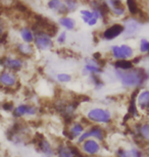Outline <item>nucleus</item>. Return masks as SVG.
Wrapping results in <instances>:
<instances>
[{"label": "nucleus", "mask_w": 149, "mask_h": 157, "mask_svg": "<svg viewBox=\"0 0 149 157\" xmlns=\"http://www.w3.org/2000/svg\"><path fill=\"white\" fill-rule=\"evenodd\" d=\"M115 75L120 82L123 87L127 89H140L148 80L147 71L142 67H133L131 70H116Z\"/></svg>", "instance_id": "f257e3e1"}, {"label": "nucleus", "mask_w": 149, "mask_h": 157, "mask_svg": "<svg viewBox=\"0 0 149 157\" xmlns=\"http://www.w3.org/2000/svg\"><path fill=\"white\" fill-rule=\"evenodd\" d=\"M112 112L107 108L95 106L91 107L86 112V118L91 124L105 125L112 122Z\"/></svg>", "instance_id": "f03ea898"}, {"label": "nucleus", "mask_w": 149, "mask_h": 157, "mask_svg": "<svg viewBox=\"0 0 149 157\" xmlns=\"http://www.w3.org/2000/svg\"><path fill=\"white\" fill-rule=\"evenodd\" d=\"M107 135H106V130L103 128V127H101L99 124H91L87 130L84 131V133L81 135L80 137L76 140V142L79 145H81L84 141H86L88 139H95L98 142H103L106 139Z\"/></svg>", "instance_id": "7ed1b4c3"}, {"label": "nucleus", "mask_w": 149, "mask_h": 157, "mask_svg": "<svg viewBox=\"0 0 149 157\" xmlns=\"http://www.w3.org/2000/svg\"><path fill=\"white\" fill-rule=\"evenodd\" d=\"M34 145L37 147V150L44 157H54L56 155L55 148L53 147L51 142L47 139L46 137H44L43 135H35L33 138Z\"/></svg>", "instance_id": "20e7f679"}, {"label": "nucleus", "mask_w": 149, "mask_h": 157, "mask_svg": "<svg viewBox=\"0 0 149 157\" xmlns=\"http://www.w3.org/2000/svg\"><path fill=\"white\" fill-rule=\"evenodd\" d=\"M56 157H85L81 149L78 146L69 142H61L56 145L55 147Z\"/></svg>", "instance_id": "39448f33"}, {"label": "nucleus", "mask_w": 149, "mask_h": 157, "mask_svg": "<svg viewBox=\"0 0 149 157\" xmlns=\"http://www.w3.org/2000/svg\"><path fill=\"white\" fill-rule=\"evenodd\" d=\"M15 119H22L24 117H33L39 113V108L34 103H22L15 106L11 112Z\"/></svg>", "instance_id": "423d86ee"}, {"label": "nucleus", "mask_w": 149, "mask_h": 157, "mask_svg": "<svg viewBox=\"0 0 149 157\" xmlns=\"http://www.w3.org/2000/svg\"><path fill=\"white\" fill-rule=\"evenodd\" d=\"M18 84V77L14 71L3 70L0 71V90L12 91L15 90Z\"/></svg>", "instance_id": "0eeeda50"}, {"label": "nucleus", "mask_w": 149, "mask_h": 157, "mask_svg": "<svg viewBox=\"0 0 149 157\" xmlns=\"http://www.w3.org/2000/svg\"><path fill=\"white\" fill-rule=\"evenodd\" d=\"M86 130V125H85L81 121H72L71 124H68V128L65 132L66 135V139L69 141H74L77 140L82 134L84 133V131Z\"/></svg>", "instance_id": "6e6552de"}, {"label": "nucleus", "mask_w": 149, "mask_h": 157, "mask_svg": "<svg viewBox=\"0 0 149 157\" xmlns=\"http://www.w3.org/2000/svg\"><path fill=\"white\" fill-rule=\"evenodd\" d=\"M0 65L4 70L18 73L24 67L23 59L20 57H10V56H1L0 57Z\"/></svg>", "instance_id": "1a4fd4ad"}, {"label": "nucleus", "mask_w": 149, "mask_h": 157, "mask_svg": "<svg viewBox=\"0 0 149 157\" xmlns=\"http://www.w3.org/2000/svg\"><path fill=\"white\" fill-rule=\"evenodd\" d=\"M81 151L85 156H96L101 152V144L95 139H88L80 145Z\"/></svg>", "instance_id": "9d476101"}, {"label": "nucleus", "mask_w": 149, "mask_h": 157, "mask_svg": "<svg viewBox=\"0 0 149 157\" xmlns=\"http://www.w3.org/2000/svg\"><path fill=\"white\" fill-rule=\"evenodd\" d=\"M34 43L36 48L39 50H47L53 47L51 37L42 31L34 32Z\"/></svg>", "instance_id": "9b49d317"}, {"label": "nucleus", "mask_w": 149, "mask_h": 157, "mask_svg": "<svg viewBox=\"0 0 149 157\" xmlns=\"http://www.w3.org/2000/svg\"><path fill=\"white\" fill-rule=\"evenodd\" d=\"M112 55L113 58H116V60H125V59L131 58L134 51H133L132 47L126 44L123 45H113L112 47Z\"/></svg>", "instance_id": "f8f14e48"}, {"label": "nucleus", "mask_w": 149, "mask_h": 157, "mask_svg": "<svg viewBox=\"0 0 149 157\" xmlns=\"http://www.w3.org/2000/svg\"><path fill=\"white\" fill-rule=\"evenodd\" d=\"M136 105H137L139 112L149 111V90H138L137 95H136Z\"/></svg>", "instance_id": "ddd939ff"}, {"label": "nucleus", "mask_w": 149, "mask_h": 157, "mask_svg": "<svg viewBox=\"0 0 149 157\" xmlns=\"http://www.w3.org/2000/svg\"><path fill=\"white\" fill-rule=\"evenodd\" d=\"M102 73V67L95 59H86V63L82 71L84 76H93V75H99Z\"/></svg>", "instance_id": "4468645a"}, {"label": "nucleus", "mask_w": 149, "mask_h": 157, "mask_svg": "<svg viewBox=\"0 0 149 157\" xmlns=\"http://www.w3.org/2000/svg\"><path fill=\"white\" fill-rule=\"evenodd\" d=\"M125 31V28H124L123 25L120 24H115L112 26H110L109 28L103 32V38L107 40V41H110V40H113L116 38H118L120 35H122Z\"/></svg>", "instance_id": "2eb2a0df"}, {"label": "nucleus", "mask_w": 149, "mask_h": 157, "mask_svg": "<svg viewBox=\"0 0 149 157\" xmlns=\"http://www.w3.org/2000/svg\"><path fill=\"white\" fill-rule=\"evenodd\" d=\"M124 28H125V31H124L125 36L129 38V37L135 36L138 33L139 29H140V23L135 18H128L124 24Z\"/></svg>", "instance_id": "dca6fc26"}, {"label": "nucleus", "mask_w": 149, "mask_h": 157, "mask_svg": "<svg viewBox=\"0 0 149 157\" xmlns=\"http://www.w3.org/2000/svg\"><path fill=\"white\" fill-rule=\"evenodd\" d=\"M81 14H82V18L85 23H87L89 26H94L96 25L98 18L100 17L99 12L97 10H93V11H89V10H81Z\"/></svg>", "instance_id": "f3484780"}, {"label": "nucleus", "mask_w": 149, "mask_h": 157, "mask_svg": "<svg viewBox=\"0 0 149 157\" xmlns=\"http://www.w3.org/2000/svg\"><path fill=\"white\" fill-rule=\"evenodd\" d=\"M15 50L23 57H31L34 54L33 46L28 43H18L15 47Z\"/></svg>", "instance_id": "a211bd4d"}, {"label": "nucleus", "mask_w": 149, "mask_h": 157, "mask_svg": "<svg viewBox=\"0 0 149 157\" xmlns=\"http://www.w3.org/2000/svg\"><path fill=\"white\" fill-rule=\"evenodd\" d=\"M107 4L110 8H112V10L115 12L116 15H120L124 14V12H125V5L123 4L122 1H116V0H108V1H106Z\"/></svg>", "instance_id": "6ab92c4d"}, {"label": "nucleus", "mask_w": 149, "mask_h": 157, "mask_svg": "<svg viewBox=\"0 0 149 157\" xmlns=\"http://www.w3.org/2000/svg\"><path fill=\"white\" fill-rule=\"evenodd\" d=\"M48 7L52 10H56L60 14H65L69 11L68 7L60 0H50L48 2Z\"/></svg>", "instance_id": "aec40b11"}, {"label": "nucleus", "mask_w": 149, "mask_h": 157, "mask_svg": "<svg viewBox=\"0 0 149 157\" xmlns=\"http://www.w3.org/2000/svg\"><path fill=\"white\" fill-rule=\"evenodd\" d=\"M112 65L116 70H120V71L131 70V68L134 67V63L132 62V60H129V59H125V60H116L112 63Z\"/></svg>", "instance_id": "412c9836"}, {"label": "nucleus", "mask_w": 149, "mask_h": 157, "mask_svg": "<svg viewBox=\"0 0 149 157\" xmlns=\"http://www.w3.org/2000/svg\"><path fill=\"white\" fill-rule=\"evenodd\" d=\"M20 34H21V38L23 39L24 43L30 44L32 42H34L33 31H32L31 29H29V28H23V29H21Z\"/></svg>", "instance_id": "4be33fe9"}, {"label": "nucleus", "mask_w": 149, "mask_h": 157, "mask_svg": "<svg viewBox=\"0 0 149 157\" xmlns=\"http://www.w3.org/2000/svg\"><path fill=\"white\" fill-rule=\"evenodd\" d=\"M59 25L65 28V29L71 31V30H74V28L76 26V21L71 17H63L59 18Z\"/></svg>", "instance_id": "5701e85b"}, {"label": "nucleus", "mask_w": 149, "mask_h": 157, "mask_svg": "<svg viewBox=\"0 0 149 157\" xmlns=\"http://www.w3.org/2000/svg\"><path fill=\"white\" fill-rule=\"evenodd\" d=\"M73 78L69 74L66 73H60L56 75V81L60 84H68L69 82H72Z\"/></svg>", "instance_id": "b1692460"}, {"label": "nucleus", "mask_w": 149, "mask_h": 157, "mask_svg": "<svg viewBox=\"0 0 149 157\" xmlns=\"http://www.w3.org/2000/svg\"><path fill=\"white\" fill-rule=\"evenodd\" d=\"M127 5H128L129 10L133 15H136L140 10L137 4V0H127Z\"/></svg>", "instance_id": "393cba45"}, {"label": "nucleus", "mask_w": 149, "mask_h": 157, "mask_svg": "<svg viewBox=\"0 0 149 157\" xmlns=\"http://www.w3.org/2000/svg\"><path fill=\"white\" fill-rule=\"evenodd\" d=\"M90 81L92 82L93 86L96 88V89H101L104 86V83L102 82V80L100 78L99 75H93V76H90Z\"/></svg>", "instance_id": "a878e982"}, {"label": "nucleus", "mask_w": 149, "mask_h": 157, "mask_svg": "<svg viewBox=\"0 0 149 157\" xmlns=\"http://www.w3.org/2000/svg\"><path fill=\"white\" fill-rule=\"evenodd\" d=\"M129 152L131 157H144V151L137 146L129 148Z\"/></svg>", "instance_id": "bb28decb"}, {"label": "nucleus", "mask_w": 149, "mask_h": 157, "mask_svg": "<svg viewBox=\"0 0 149 157\" xmlns=\"http://www.w3.org/2000/svg\"><path fill=\"white\" fill-rule=\"evenodd\" d=\"M115 157H131V155H130L129 149L119 147L115 150Z\"/></svg>", "instance_id": "cd10ccee"}, {"label": "nucleus", "mask_w": 149, "mask_h": 157, "mask_svg": "<svg viewBox=\"0 0 149 157\" xmlns=\"http://www.w3.org/2000/svg\"><path fill=\"white\" fill-rule=\"evenodd\" d=\"M14 102H3L2 103V105H1V109L3 111H6V112H12L14 111Z\"/></svg>", "instance_id": "c85d7f7f"}, {"label": "nucleus", "mask_w": 149, "mask_h": 157, "mask_svg": "<svg viewBox=\"0 0 149 157\" xmlns=\"http://www.w3.org/2000/svg\"><path fill=\"white\" fill-rule=\"evenodd\" d=\"M140 51L142 53H149V41L142 39L140 41Z\"/></svg>", "instance_id": "c756f323"}, {"label": "nucleus", "mask_w": 149, "mask_h": 157, "mask_svg": "<svg viewBox=\"0 0 149 157\" xmlns=\"http://www.w3.org/2000/svg\"><path fill=\"white\" fill-rule=\"evenodd\" d=\"M139 15V23H146V21H149V15L146 12L142 11V10H139V12L137 13Z\"/></svg>", "instance_id": "7c9ffc66"}, {"label": "nucleus", "mask_w": 149, "mask_h": 157, "mask_svg": "<svg viewBox=\"0 0 149 157\" xmlns=\"http://www.w3.org/2000/svg\"><path fill=\"white\" fill-rule=\"evenodd\" d=\"M65 6L68 7L69 11L75 10L76 7H77V3H76V0H65Z\"/></svg>", "instance_id": "2f4dec72"}, {"label": "nucleus", "mask_w": 149, "mask_h": 157, "mask_svg": "<svg viewBox=\"0 0 149 157\" xmlns=\"http://www.w3.org/2000/svg\"><path fill=\"white\" fill-rule=\"evenodd\" d=\"M66 41V33L65 32H61L57 36V43L59 44H63Z\"/></svg>", "instance_id": "473e14b6"}, {"label": "nucleus", "mask_w": 149, "mask_h": 157, "mask_svg": "<svg viewBox=\"0 0 149 157\" xmlns=\"http://www.w3.org/2000/svg\"><path fill=\"white\" fill-rule=\"evenodd\" d=\"M7 43V34L4 33L0 36V44H6Z\"/></svg>", "instance_id": "72a5a7b5"}, {"label": "nucleus", "mask_w": 149, "mask_h": 157, "mask_svg": "<svg viewBox=\"0 0 149 157\" xmlns=\"http://www.w3.org/2000/svg\"><path fill=\"white\" fill-rule=\"evenodd\" d=\"M5 32H4V27H3V24H2V21H0V36L3 35Z\"/></svg>", "instance_id": "f704fd0d"}, {"label": "nucleus", "mask_w": 149, "mask_h": 157, "mask_svg": "<svg viewBox=\"0 0 149 157\" xmlns=\"http://www.w3.org/2000/svg\"><path fill=\"white\" fill-rule=\"evenodd\" d=\"M147 75H148V78H149V70L147 71Z\"/></svg>", "instance_id": "c9c22d12"}, {"label": "nucleus", "mask_w": 149, "mask_h": 157, "mask_svg": "<svg viewBox=\"0 0 149 157\" xmlns=\"http://www.w3.org/2000/svg\"><path fill=\"white\" fill-rule=\"evenodd\" d=\"M147 157H149V150H148V153H147Z\"/></svg>", "instance_id": "e433bc0d"}, {"label": "nucleus", "mask_w": 149, "mask_h": 157, "mask_svg": "<svg viewBox=\"0 0 149 157\" xmlns=\"http://www.w3.org/2000/svg\"><path fill=\"white\" fill-rule=\"evenodd\" d=\"M116 1H122V0H116Z\"/></svg>", "instance_id": "4c0bfd02"}, {"label": "nucleus", "mask_w": 149, "mask_h": 157, "mask_svg": "<svg viewBox=\"0 0 149 157\" xmlns=\"http://www.w3.org/2000/svg\"><path fill=\"white\" fill-rule=\"evenodd\" d=\"M41 157H44V156H41Z\"/></svg>", "instance_id": "58836bf2"}]
</instances>
